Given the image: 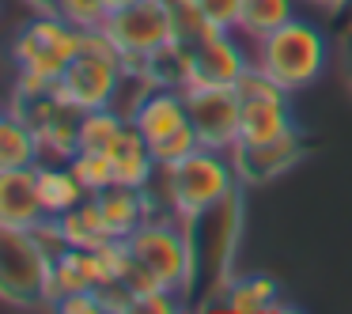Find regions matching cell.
Returning <instances> with one entry per match:
<instances>
[{
    "instance_id": "cell-9",
    "label": "cell",
    "mask_w": 352,
    "mask_h": 314,
    "mask_svg": "<svg viewBox=\"0 0 352 314\" xmlns=\"http://www.w3.org/2000/svg\"><path fill=\"white\" fill-rule=\"evenodd\" d=\"M46 220V208L38 197V167L0 170V227L34 231Z\"/></svg>"
},
{
    "instance_id": "cell-12",
    "label": "cell",
    "mask_w": 352,
    "mask_h": 314,
    "mask_svg": "<svg viewBox=\"0 0 352 314\" xmlns=\"http://www.w3.org/2000/svg\"><path fill=\"white\" fill-rule=\"evenodd\" d=\"M231 159H235L239 178H246V182L254 186L273 182V178H280L284 170H292L303 159V133H292V137L261 148H231Z\"/></svg>"
},
{
    "instance_id": "cell-1",
    "label": "cell",
    "mask_w": 352,
    "mask_h": 314,
    "mask_svg": "<svg viewBox=\"0 0 352 314\" xmlns=\"http://www.w3.org/2000/svg\"><path fill=\"white\" fill-rule=\"evenodd\" d=\"M254 65L261 72L276 80L284 91H303L311 87L314 80L326 72V61H329V42H326V31H322L314 19H288L284 27L269 31L265 38L254 42Z\"/></svg>"
},
{
    "instance_id": "cell-18",
    "label": "cell",
    "mask_w": 352,
    "mask_h": 314,
    "mask_svg": "<svg viewBox=\"0 0 352 314\" xmlns=\"http://www.w3.org/2000/svg\"><path fill=\"white\" fill-rule=\"evenodd\" d=\"M54 220H57V227H61L65 243L80 246V250H95V246H102L110 238L107 220H102V208H99V201H95V193H87L76 208L54 216Z\"/></svg>"
},
{
    "instance_id": "cell-24",
    "label": "cell",
    "mask_w": 352,
    "mask_h": 314,
    "mask_svg": "<svg viewBox=\"0 0 352 314\" xmlns=\"http://www.w3.org/2000/svg\"><path fill=\"white\" fill-rule=\"evenodd\" d=\"M54 12H61L80 31H91V27L107 23V4L102 0H54Z\"/></svg>"
},
{
    "instance_id": "cell-5",
    "label": "cell",
    "mask_w": 352,
    "mask_h": 314,
    "mask_svg": "<svg viewBox=\"0 0 352 314\" xmlns=\"http://www.w3.org/2000/svg\"><path fill=\"white\" fill-rule=\"evenodd\" d=\"M102 31H107L110 38H114V46L122 49L125 69L137 65L140 76H144L148 57L178 38L170 0H137V4H129V8H122V12H110Z\"/></svg>"
},
{
    "instance_id": "cell-30",
    "label": "cell",
    "mask_w": 352,
    "mask_h": 314,
    "mask_svg": "<svg viewBox=\"0 0 352 314\" xmlns=\"http://www.w3.org/2000/svg\"><path fill=\"white\" fill-rule=\"evenodd\" d=\"M0 117H4V110H0Z\"/></svg>"
},
{
    "instance_id": "cell-3",
    "label": "cell",
    "mask_w": 352,
    "mask_h": 314,
    "mask_svg": "<svg viewBox=\"0 0 352 314\" xmlns=\"http://www.w3.org/2000/svg\"><path fill=\"white\" fill-rule=\"evenodd\" d=\"M0 303L16 311L54 306V254L34 231L0 227Z\"/></svg>"
},
{
    "instance_id": "cell-6",
    "label": "cell",
    "mask_w": 352,
    "mask_h": 314,
    "mask_svg": "<svg viewBox=\"0 0 352 314\" xmlns=\"http://www.w3.org/2000/svg\"><path fill=\"white\" fill-rule=\"evenodd\" d=\"M125 57H110V54H91L80 49L69 61L65 76L57 80V99L69 102L72 110H99V106H114L118 91L125 84Z\"/></svg>"
},
{
    "instance_id": "cell-26",
    "label": "cell",
    "mask_w": 352,
    "mask_h": 314,
    "mask_svg": "<svg viewBox=\"0 0 352 314\" xmlns=\"http://www.w3.org/2000/svg\"><path fill=\"white\" fill-rule=\"evenodd\" d=\"M54 311H61V314H102V299H99V291H72V295L57 299Z\"/></svg>"
},
{
    "instance_id": "cell-4",
    "label": "cell",
    "mask_w": 352,
    "mask_h": 314,
    "mask_svg": "<svg viewBox=\"0 0 352 314\" xmlns=\"http://www.w3.org/2000/svg\"><path fill=\"white\" fill-rule=\"evenodd\" d=\"M129 250L140 265L152 269V276L163 284L167 291H193L197 284V254H193V238L186 231V223L178 220H144L137 231L129 235Z\"/></svg>"
},
{
    "instance_id": "cell-11",
    "label": "cell",
    "mask_w": 352,
    "mask_h": 314,
    "mask_svg": "<svg viewBox=\"0 0 352 314\" xmlns=\"http://www.w3.org/2000/svg\"><path fill=\"white\" fill-rule=\"evenodd\" d=\"M292 133H299V125L288 106V95H280V99H243L235 148H261V144L292 137Z\"/></svg>"
},
{
    "instance_id": "cell-16",
    "label": "cell",
    "mask_w": 352,
    "mask_h": 314,
    "mask_svg": "<svg viewBox=\"0 0 352 314\" xmlns=\"http://www.w3.org/2000/svg\"><path fill=\"white\" fill-rule=\"evenodd\" d=\"M42 148L34 137L31 122L19 110L0 117V170H16V167H38Z\"/></svg>"
},
{
    "instance_id": "cell-14",
    "label": "cell",
    "mask_w": 352,
    "mask_h": 314,
    "mask_svg": "<svg viewBox=\"0 0 352 314\" xmlns=\"http://www.w3.org/2000/svg\"><path fill=\"white\" fill-rule=\"evenodd\" d=\"M102 208V220H107L110 238H129L133 231L144 220H152V201H148V190H133V186H107L102 193H95Z\"/></svg>"
},
{
    "instance_id": "cell-23",
    "label": "cell",
    "mask_w": 352,
    "mask_h": 314,
    "mask_svg": "<svg viewBox=\"0 0 352 314\" xmlns=\"http://www.w3.org/2000/svg\"><path fill=\"white\" fill-rule=\"evenodd\" d=\"M197 148H201L197 129H193V125H182V129H175L170 137L155 140V144H152V155H155V163H160V167H170V163H178V159H186V155H193Z\"/></svg>"
},
{
    "instance_id": "cell-7",
    "label": "cell",
    "mask_w": 352,
    "mask_h": 314,
    "mask_svg": "<svg viewBox=\"0 0 352 314\" xmlns=\"http://www.w3.org/2000/svg\"><path fill=\"white\" fill-rule=\"evenodd\" d=\"M250 61L254 57L243 49V38L235 31L208 27L190 46V80H186V87H235L239 76L250 69Z\"/></svg>"
},
{
    "instance_id": "cell-13",
    "label": "cell",
    "mask_w": 352,
    "mask_h": 314,
    "mask_svg": "<svg viewBox=\"0 0 352 314\" xmlns=\"http://www.w3.org/2000/svg\"><path fill=\"white\" fill-rule=\"evenodd\" d=\"M110 167H114V182L118 186H133V190H152L160 163L152 155V144L137 133V125H125V133L110 144Z\"/></svg>"
},
{
    "instance_id": "cell-25",
    "label": "cell",
    "mask_w": 352,
    "mask_h": 314,
    "mask_svg": "<svg viewBox=\"0 0 352 314\" xmlns=\"http://www.w3.org/2000/svg\"><path fill=\"white\" fill-rule=\"evenodd\" d=\"M197 4H201V16H205L212 27H220V31H235L239 27L243 0H197Z\"/></svg>"
},
{
    "instance_id": "cell-27",
    "label": "cell",
    "mask_w": 352,
    "mask_h": 314,
    "mask_svg": "<svg viewBox=\"0 0 352 314\" xmlns=\"http://www.w3.org/2000/svg\"><path fill=\"white\" fill-rule=\"evenodd\" d=\"M140 311H148V314H170V311H182V299H178V291L160 288V291H152V295L140 299Z\"/></svg>"
},
{
    "instance_id": "cell-21",
    "label": "cell",
    "mask_w": 352,
    "mask_h": 314,
    "mask_svg": "<svg viewBox=\"0 0 352 314\" xmlns=\"http://www.w3.org/2000/svg\"><path fill=\"white\" fill-rule=\"evenodd\" d=\"M288 19H296V0H243V16H239L235 34L254 46L258 38L284 27Z\"/></svg>"
},
{
    "instance_id": "cell-19",
    "label": "cell",
    "mask_w": 352,
    "mask_h": 314,
    "mask_svg": "<svg viewBox=\"0 0 352 314\" xmlns=\"http://www.w3.org/2000/svg\"><path fill=\"white\" fill-rule=\"evenodd\" d=\"M95 258L91 250H80V246H65L61 254H54V303L61 295L72 291H95Z\"/></svg>"
},
{
    "instance_id": "cell-28",
    "label": "cell",
    "mask_w": 352,
    "mask_h": 314,
    "mask_svg": "<svg viewBox=\"0 0 352 314\" xmlns=\"http://www.w3.org/2000/svg\"><path fill=\"white\" fill-rule=\"evenodd\" d=\"M102 4H107V16H110V12H122L129 4H137V0H102Z\"/></svg>"
},
{
    "instance_id": "cell-29",
    "label": "cell",
    "mask_w": 352,
    "mask_h": 314,
    "mask_svg": "<svg viewBox=\"0 0 352 314\" xmlns=\"http://www.w3.org/2000/svg\"><path fill=\"white\" fill-rule=\"evenodd\" d=\"M314 4H326V8H337V4H344V0H314Z\"/></svg>"
},
{
    "instance_id": "cell-10",
    "label": "cell",
    "mask_w": 352,
    "mask_h": 314,
    "mask_svg": "<svg viewBox=\"0 0 352 314\" xmlns=\"http://www.w3.org/2000/svg\"><path fill=\"white\" fill-rule=\"evenodd\" d=\"M129 122L137 125V133L155 144V140L170 137L175 129L190 125V106H186V91L182 87H148L140 95V102L133 106Z\"/></svg>"
},
{
    "instance_id": "cell-15",
    "label": "cell",
    "mask_w": 352,
    "mask_h": 314,
    "mask_svg": "<svg viewBox=\"0 0 352 314\" xmlns=\"http://www.w3.org/2000/svg\"><path fill=\"white\" fill-rule=\"evenodd\" d=\"M280 303V284L265 273H250V276H239L223 288L220 295V311H231V314H265Z\"/></svg>"
},
{
    "instance_id": "cell-8",
    "label": "cell",
    "mask_w": 352,
    "mask_h": 314,
    "mask_svg": "<svg viewBox=\"0 0 352 314\" xmlns=\"http://www.w3.org/2000/svg\"><path fill=\"white\" fill-rule=\"evenodd\" d=\"M186 106H190V125L197 129L201 148L231 152L239 144L243 99L235 87H186Z\"/></svg>"
},
{
    "instance_id": "cell-17",
    "label": "cell",
    "mask_w": 352,
    "mask_h": 314,
    "mask_svg": "<svg viewBox=\"0 0 352 314\" xmlns=\"http://www.w3.org/2000/svg\"><path fill=\"white\" fill-rule=\"evenodd\" d=\"M38 197L46 216H61L69 208H76L87 197V190L80 186V178L72 175L69 163H38Z\"/></svg>"
},
{
    "instance_id": "cell-20",
    "label": "cell",
    "mask_w": 352,
    "mask_h": 314,
    "mask_svg": "<svg viewBox=\"0 0 352 314\" xmlns=\"http://www.w3.org/2000/svg\"><path fill=\"white\" fill-rule=\"evenodd\" d=\"M129 125V114H122L118 106H99V110H84L76 122V144L80 152H110L118 137Z\"/></svg>"
},
{
    "instance_id": "cell-22",
    "label": "cell",
    "mask_w": 352,
    "mask_h": 314,
    "mask_svg": "<svg viewBox=\"0 0 352 314\" xmlns=\"http://www.w3.org/2000/svg\"><path fill=\"white\" fill-rule=\"evenodd\" d=\"M69 167L87 193H102L107 186H114V167H110L107 152H76L69 159Z\"/></svg>"
},
{
    "instance_id": "cell-2",
    "label": "cell",
    "mask_w": 352,
    "mask_h": 314,
    "mask_svg": "<svg viewBox=\"0 0 352 314\" xmlns=\"http://www.w3.org/2000/svg\"><path fill=\"white\" fill-rule=\"evenodd\" d=\"M167 178V205L178 220H197L201 212L216 208L239 193V170L231 152H216V148H197L193 155L160 167Z\"/></svg>"
}]
</instances>
